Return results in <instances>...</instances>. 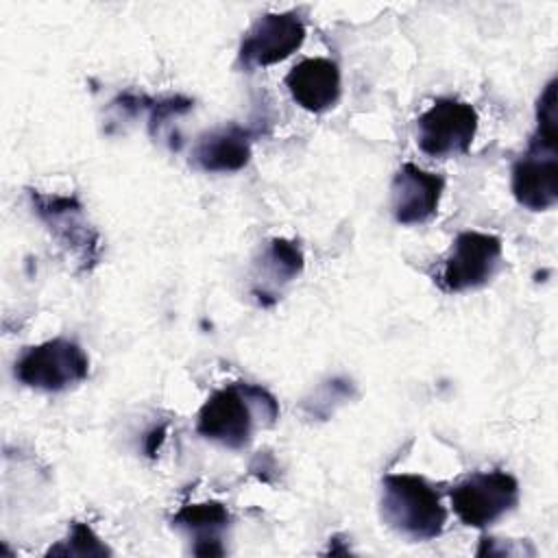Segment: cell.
Listing matches in <instances>:
<instances>
[{"label":"cell","instance_id":"cell-14","mask_svg":"<svg viewBox=\"0 0 558 558\" xmlns=\"http://www.w3.org/2000/svg\"><path fill=\"white\" fill-rule=\"evenodd\" d=\"M259 268L268 286H283L301 275L303 253L301 246L286 238H275L262 253Z\"/></svg>","mask_w":558,"mask_h":558},{"label":"cell","instance_id":"cell-15","mask_svg":"<svg viewBox=\"0 0 558 558\" xmlns=\"http://www.w3.org/2000/svg\"><path fill=\"white\" fill-rule=\"evenodd\" d=\"M111 549L96 536V532L81 521H74L65 541L48 549V556H109Z\"/></svg>","mask_w":558,"mask_h":558},{"label":"cell","instance_id":"cell-7","mask_svg":"<svg viewBox=\"0 0 558 558\" xmlns=\"http://www.w3.org/2000/svg\"><path fill=\"white\" fill-rule=\"evenodd\" d=\"M477 111L458 98H436L416 120V144L429 157L464 155L477 133Z\"/></svg>","mask_w":558,"mask_h":558},{"label":"cell","instance_id":"cell-11","mask_svg":"<svg viewBox=\"0 0 558 558\" xmlns=\"http://www.w3.org/2000/svg\"><path fill=\"white\" fill-rule=\"evenodd\" d=\"M286 87L294 102L305 111L323 113L331 109L340 98V68L336 61L325 57L303 59L286 74Z\"/></svg>","mask_w":558,"mask_h":558},{"label":"cell","instance_id":"cell-12","mask_svg":"<svg viewBox=\"0 0 558 558\" xmlns=\"http://www.w3.org/2000/svg\"><path fill=\"white\" fill-rule=\"evenodd\" d=\"M190 157L203 172H238L251 159V131L240 124L205 131L192 146Z\"/></svg>","mask_w":558,"mask_h":558},{"label":"cell","instance_id":"cell-9","mask_svg":"<svg viewBox=\"0 0 558 558\" xmlns=\"http://www.w3.org/2000/svg\"><path fill=\"white\" fill-rule=\"evenodd\" d=\"M303 39L305 24L294 11L266 13L242 37L238 61L246 70L266 68L299 50Z\"/></svg>","mask_w":558,"mask_h":558},{"label":"cell","instance_id":"cell-3","mask_svg":"<svg viewBox=\"0 0 558 558\" xmlns=\"http://www.w3.org/2000/svg\"><path fill=\"white\" fill-rule=\"evenodd\" d=\"M379 512L388 527L410 541H432L447 523L436 488L412 473H390L381 480Z\"/></svg>","mask_w":558,"mask_h":558},{"label":"cell","instance_id":"cell-5","mask_svg":"<svg viewBox=\"0 0 558 558\" xmlns=\"http://www.w3.org/2000/svg\"><path fill=\"white\" fill-rule=\"evenodd\" d=\"M31 203L37 218L46 225L50 235L78 266V270H92L100 259V235L87 222L78 198L31 192Z\"/></svg>","mask_w":558,"mask_h":558},{"label":"cell","instance_id":"cell-1","mask_svg":"<svg viewBox=\"0 0 558 558\" xmlns=\"http://www.w3.org/2000/svg\"><path fill=\"white\" fill-rule=\"evenodd\" d=\"M556 78H551L536 105V131L527 150L512 166V194L530 211H545L558 203V129Z\"/></svg>","mask_w":558,"mask_h":558},{"label":"cell","instance_id":"cell-13","mask_svg":"<svg viewBox=\"0 0 558 558\" xmlns=\"http://www.w3.org/2000/svg\"><path fill=\"white\" fill-rule=\"evenodd\" d=\"M229 523L231 514L220 501L187 504L172 517V527L192 541V554L196 556H222Z\"/></svg>","mask_w":558,"mask_h":558},{"label":"cell","instance_id":"cell-16","mask_svg":"<svg viewBox=\"0 0 558 558\" xmlns=\"http://www.w3.org/2000/svg\"><path fill=\"white\" fill-rule=\"evenodd\" d=\"M161 438H163V427L153 429V432L146 436V451H148L150 456L157 451V445L161 442Z\"/></svg>","mask_w":558,"mask_h":558},{"label":"cell","instance_id":"cell-10","mask_svg":"<svg viewBox=\"0 0 558 558\" xmlns=\"http://www.w3.org/2000/svg\"><path fill=\"white\" fill-rule=\"evenodd\" d=\"M445 179L416 163H403L390 185V209L399 225H423L440 205Z\"/></svg>","mask_w":558,"mask_h":558},{"label":"cell","instance_id":"cell-4","mask_svg":"<svg viewBox=\"0 0 558 558\" xmlns=\"http://www.w3.org/2000/svg\"><path fill=\"white\" fill-rule=\"evenodd\" d=\"M20 384L41 392H63L89 375V357L81 344L70 338H52L26 347L13 364Z\"/></svg>","mask_w":558,"mask_h":558},{"label":"cell","instance_id":"cell-2","mask_svg":"<svg viewBox=\"0 0 558 558\" xmlns=\"http://www.w3.org/2000/svg\"><path fill=\"white\" fill-rule=\"evenodd\" d=\"M279 418L277 399L262 386L235 381L207 397L196 416V432L222 447L242 449L251 442L255 425Z\"/></svg>","mask_w":558,"mask_h":558},{"label":"cell","instance_id":"cell-6","mask_svg":"<svg viewBox=\"0 0 558 558\" xmlns=\"http://www.w3.org/2000/svg\"><path fill=\"white\" fill-rule=\"evenodd\" d=\"M458 519L469 527H488L519 501V482L506 471H480L458 482L451 493Z\"/></svg>","mask_w":558,"mask_h":558},{"label":"cell","instance_id":"cell-8","mask_svg":"<svg viewBox=\"0 0 558 558\" xmlns=\"http://www.w3.org/2000/svg\"><path fill=\"white\" fill-rule=\"evenodd\" d=\"M501 262V240L484 231H462L445 257L438 283L447 292L482 288L493 279Z\"/></svg>","mask_w":558,"mask_h":558}]
</instances>
